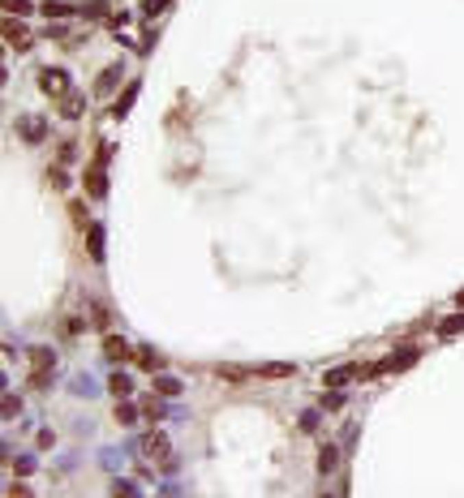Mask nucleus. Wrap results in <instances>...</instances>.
<instances>
[{"label":"nucleus","mask_w":464,"mask_h":498,"mask_svg":"<svg viewBox=\"0 0 464 498\" xmlns=\"http://www.w3.org/2000/svg\"><path fill=\"white\" fill-rule=\"evenodd\" d=\"M138 412H142V408H134V404H117V421H121V425H134Z\"/></svg>","instance_id":"nucleus-13"},{"label":"nucleus","mask_w":464,"mask_h":498,"mask_svg":"<svg viewBox=\"0 0 464 498\" xmlns=\"http://www.w3.org/2000/svg\"><path fill=\"white\" fill-rule=\"evenodd\" d=\"M65 116H82V95H65Z\"/></svg>","instance_id":"nucleus-21"},{"label":"nucleus","mask_w":464,"mask_h":498,"mask_svg":"<svg viewBox=\"0 0 464 498\" xmlns=\"http://www.w3.org/2000/svg\"><path fill=\"white\" fill-rule=\"evenodd\" d=\"M456 305H460V310H464V292H460V297H456Z\"/></svg>","instance_id":"nucleus-25"},{"label":"nucleus","mask_w":464,"mask_h":498,"mask_svg":"<svg viewBox=\"0 0 464 498\" xmlns=\"http://www.w3.org/2000/svg\"><path fill=\"white\" fill-rule=\"evenodd\" d=\"M103 357L108 361H125L130 357V344H125L121 335H103Z\"/></svg>","instance_id":"nucleus-6"},{"label":"nucleus","mask_w":464,"mask_h":498,"mask_svg":"<svg viewBox=\"0 0 464 498\" xmlns=\"http://www.w3.org/2000/svg\"><path fill=\"white\" fill-rule=\"evenodd\" d=\"M134 95H138V86H130L121 95V103H117V116H125V112H130V103H134Z\"/></svg>","instance_id":"nucleus-24"},{"label":"nucleus","mask_w":464,"mask_h":498,"mask_svg":"<svg viewBox=\"0 0 464 498\" xmlns=\"http://www.w3.org/2000/svg\"><path fill=\"white\" fill-rule=\"evenodd\" d=\"M142 412H147V421H159V416H164V404H159V399H142Z\"/></svg>","instance_id":"nucleus-15"},{"label":"nucleus","mask_w":464,"mask_h":498,"mask_svg":"<svg viewBox=\"0 0 464 498\" xmlns=\"http://www.w3.org/2000/svg\"><path fill=\"white\" fill-rule=\"evenodd\" d=\"M86 249H90V258H95V262L103 258V228H99V223L90 228V240H86Z\"/></svg>","instance_id":"nucleus-10"},{"label":"nucleus","mask_w":464,"mask_h":498,"mask_svg":"<svg viewBox=\"0 0 464 498\" xmlns=\"http://www.w3.org/2000/svg\"><path fill=\"white\" fill-rule=\"evenodd\" d=\"M460 331H464V314H452V318H443V323H439L443 340H452V335H460Z\"/></svg>","instance_id":"nucleus-8"},{"label":"nucleus","mask_w":464,"mask_h":498,"mask_svg":"<svg viewBox=\"0 0 464 498\" xmlns=\"http://www.w3.org/2000/svg\"><path fill=\"white\" fill-rule=\"evenodd\" d=\"M108 387H112V395H130V391H134V382L125 378V374H112V382H108Z\"/></svg>","instance_id":"nucleus-14"},{"label":"nucleus","mask_w":464,"mask_h":498,"mask_svg":"<svg viewBox=\"0 0 464 498\" xmlns=\"http://www.w3.org/2000/svg\"><path fill=\"white\" fill-rule=\"evenodd\" d=\"M138 365H142V369H159L164 361H159V352H147V348H142V352H138Z\"/></svg>","instance_id":"nucleus-19"},{"label":"nucleus","mask_w":464,"mask_h":498,"mask_svg":"<svg viewBox=\"0 0 464 498\" xmlns=\"http://www.w3.org/2000/svg\"><path fill=\"white\" fill-rule=\"evenodd\" d=\"M0 35H5V43L18 47V52H26V47H30V30H26L22 22H13L9 13H5V26H0Z\"/></svg>","instance_id":"nucleus-2"},{"label":"nucleus","mask_w":464,"mask_h":498,"mask_svg":"<svg viewBox=\"0 0 464 498\" xmlns=\"http://www.w3.org/2000/svg\"><path fill=\"white\" fill-rule=\"evenodd\" d=\"M86 194H90V198H103V194H108V176H103L99 164L86 168Z\"/></svg>","instance_id":"nucleus-5"},{"label":"nucleus","mask_w":464,"mask_h":498,"mask_svg":"<svg viewBox=\"0 0 464 498\" xmlns=\"http://www.w3.org/2000/svg\"><path fill=\"white\" fill-rule=\"evenodd\" d=\"M215 374H219V378H228V382H245V378L258 374V369H245V365H219Z\"/></svg>","instance_id":"nucleus-7"},{"label":"nucleus","mask_w":464,"mask_h":498,"mask_svg":"<svg viewBox=\"0 0 464 498\" xmlns=\"http://www.w3.org/2000/svg\"><path fill=\"white\" fill-rule=\"evenodd\" d=\"M18 408H22L18 395H5V399H0V412H5V416H18Z\"/></svg>","instance_id":"nucleus-22"},{"label":"nucleus","mask_w":464,"mask_h":498,"mask_svg":"<svg viewBox=\"0 0 464 498\" xmlns=\"http://www.w3.org/2000/svg\"><path fill=\"white\" fill-rule=\"evenodd\" d=\"M172 5V0H142V13H147V18H155V13H164Z\"/></svg>","instance_id":"nucleus-20"},{"label":"nucleus","mask_w":464,"mask_h":498,"mask_svg":"<svg viewBox=\"0 0 464 498\" xmlns=\"http://www.w3.org/2000/svg\"><path fill=\"white\" fill-rule=\"evenodd\" d=\"M5 5V13H13V18H22V13H30V0H0Z\"/></svg>","instance_id":"nucleus-17"},{"label":"nucleus","mask_w":464,"mask_h":498,"mask_svg":"<svg viewBox=\"0 0 464 498\" xmlns=\"http://www.w3.org/2000/svg\"><path fill=\"white\" fill-rule=\"evenodd\" d=\"M117 82H121V69L112 65V69H108V73L99 77V90H112V86H117Z\"/></svg>","instance_id":"nucleus-23"},{"label":"nucleus","mask_w":464,"mask_h":498,"mask_svg":"<svg viewBox=\"0 0 464 498\" xmlns=\"http://www.w3.org/2000/svg\"><path fill=\"white\" fill-rule=\"evenodd\" d=\"M258 374L262 378H288V374H293V365H262Z\"/></svg>","instance_id":"nucleus-18"},{"label":"nucleus","mask_w":464,"mask_h":498,"mask_svg":"<svg viewBox=\"0 0 464 498\" xmlns=\"http://www.w3.org/2000/svg\"><path fill=\"white\" fill-rule=\"evenodd\" d=\"M39 90H43V95H56V99H65V95H69V73H65V69H43V73H39Z\"/></svg>","instance_id":"nucleus-1"},{"label":"nucleus","mask_w":464,"mask_h":498,"mask_svg":"<svg viewBox=\"0 0 464 498\" xmlns=\"http://www.w3.org/2000/svg\"><path fill=\"white\" fill-rule=\"evenodd\" d=\"M30 361H35L39 374H47V365H52V352H47V348H35V352H30Z\"/></svg>","instance_id":"nucleus-16"},{"label":"nucleus","mask_w":464,"mask_h":498,"mask_svg":"<svg viewBox=\"0 0 464 498\" xmlns=\"http://www.w3.org/2000/svg\"><path fill=\"white\" fill-rule=\"evenodd\" d=\"M18 138L43 142V138H47V121H43V116H22V121H18Z\"/></svg>","instance_id":"nucleus-3"},{"label":"nucleus","mask_w":464,"mask_h":498,"mask_svg":"<svg viewBox=\"0 0 464 498\" xmlns=\"http://www.w3.org/2000/svg\"><path fill=\"white\" fill-rule=\"evenodd\" d=\"M155 391H159V395H181V378L159 374V378H155Z\"/></svg>","instance_id":"nucleus-11"},{"label":"nucleus","mask_w":464,"mask_h":498,"mask_svg":"<svg viewBox=\"0 0 464 498\" xmlns=\"http://www.w3.org/2000/svg\"><path fill=\"white\" fill-rule=\"evenodd\" d=\"M142 456L164 460V469H172V460H168V438H164V434H147V443H142Z\"/></svg>","instance_id":"nucleus-4"},{"label":"nucleus","mask_w":464,"mask_h":498,"mask_svg":"<svg viewBox=\"0 0 464 498\" xmlns=\"http://www.w3.org/2000/svg\"><path fill=\"white\" fill-rule=\"evenodd\" d=\"M43 13L47 18H69L73 5H65V0H43Z\"/></svg>","instance_id":"nucleus-12"},{"label":"nucleus","mask_w":464,"mask_h":498,"mask_svg":"<svg viewBox=\"0 0 464 498\" xmlns=\"http://www.w3.org/2000/svg\"><path fill=\"white\" fill-rule=\"evenodd\" d=\"M335 464H340V447H323L318 451V473H331Z\"/></svg>","instance_id":"nucleus-9"}]
</instances>
